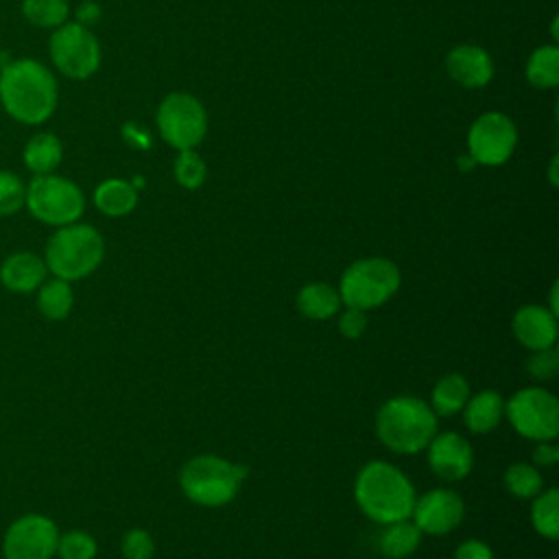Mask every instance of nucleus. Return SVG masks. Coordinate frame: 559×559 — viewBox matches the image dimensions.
<instances>
[{"instance_id": "nucleus-33", "label": "nucleus", "mask_w": 559, "mask_h": 559, "mask_svg": "<svg viewBox=\"0 0 559 559\" xmlns=\"http://www.w3.org/2000/svg\"><path fill=\"white\" fill-rule=\"evenodd\" d=\"M120 550L124 559H151L155 552V542L148 531L131 528L124 533Z\"/></svg>"}, {"instance_id": "nucleus-5", "label": "nucleus", "mask_w": 559, "mask_h": 559, "mask_svg": "<svg viewBox=\"0 0 559 559\" xmlns=\"http://www.w3.org/2000/svg\"><path fill=\"white\" fill-rule=\"evenodd\" d=\"M247 467L216 454H199L183 463L179 485L183 496L201 507H223L236 498Z\"/></svg>"}, {"instance_id": "nucleus-14", "label": "nucleus", "mask_w": 559, "mask_h": 559, "mask_svg": "<svg viewBox=\"0 0 559 559\" xmlns=\"http://www.w3.org/2000/svg\"><path fill=\"white\" fill-rule=\"evenodd\" d=\"M426 450L430 469L443 480H461L474 467L472 445L459 432H437Z\"/></svg>"}, {"instance_id": "nucleus-10", "label": "nucleus", "mask_w": 559, "mask_h": 559, "mask_svg": "<svg viewBox=\"0 0 559 559\" xmlns=\"http://www.w3.org/2000/svg\"><path fill=\"white\" fill-rule=\"evenodd\" d=\"M504 415L513 430L531 441H552L559 435V402L542 386L515 391L504 402Z\"/></svg>"}, {"instance_id": "nucleus-2", "label": "nucleus", "mask_w": 559, "mask_h": 559, "mask_svg": "<svg viewBox=\"0 0 559 559\" xmlns=\"http://www.w3.org/2000/svg\"><path fill=\"white\" fill-rule=\"evenodd\" d=\"M354 498L360 511L378 524L408 520L417 500L408 476L384 461H371L358 472Z\"/></svg>"}, {"instance_id": "nucleus-31", "label": "nucleus", "mask_w": 559, "mask_h": 559, "mask_svg": "<svg viewBox=\"0 0 559 559\" xmlns=\"http://www.w3.org/2000/svg\"><path fill=\"white\" fill-rule=\"evenodd\" d=\"M26 183L11 170H0V216H11L24 207Z\"/></svg>"}, {"instance_id": "nucleus-30", "label": "nucleus", "mask_w": 559, "mask_h": 559, "mask_svg": "<svg viewBox=\"0 0 559 559\" xmlns=\"http://www.w3.org/2000/svg\"><path fill=\"white\" fill-rule=\"evenodd\" d=\"M96 539L85 531H68L59 533L57 555L59 559H94L96 557Z\"/></svg>"}, {"instance_id": "nucleus-9", "label": "nucleus", "mask_w": 559, "mask_h": 559, "mask_svg": "<svg viewBox=\"0 0 559 559\" xmlns=\"http://www.w3.org/2000/svg\"><path fill=\"white\" fill-rule=\"evenodd\" d=\"M157 131L162 140L177 148H197L207 133V111L203 103L188 92L168 94L157 107Z\"/></svg>"}, {"instance_id": "nucleus-11", "label": "nucleus", "mask_w": 559, "mask_h": 559, "mask_svg": "<svg viewBox=\"0 0 559 559\" xmlns=\"http://www.w3.org/2000/svg\"><path fill=\"white\" fill-rule=\"evenodd\" d=\"M518 146V129L502 111L480 114L467 131V155L480 166H502Z\"/></svg>"}, {"instance_id": "nucleus-32", "label": "nucleus", "mask_w": 559, "mask_h": 559, "mask_svg": "<svg viewBox=\"0 0 559 559\" xmlns=\"http://www.w3.org/2000/svg\"><path fill=\"white\" fill-rule=\"evenodd\" d=\"M526 371L535 380H552L559 371V352L555 349V345L546 349H535L526 360Z\"/></svg>"}, {"instance_id": "nucleus-26", "label": "nucleus", "mask_w": 559, "mask_h": 559, "mask_svg": "<svg viewBox=\"0 0 559 559\" xmlns=\"http://www.w3.org/2000/svg\"><path fill=\"white\" fill-rule=\"evenodd\" d=\"M531 522L542 537L546 539L559 537V491L555 487L539 491L533 498Z\"/></svg>"}, {"instance_id": "nucleus-20", "label": "nucleus", "mask_w": 559, "mask_h": 559, "mask_svg": "<svg viewBox=\"0 0 559 559\" xmlns=\"http://www.w3.org/2000/svg\"><path fill=\"white\" fill-rule=\"evenodd\" d=\"M24 166L33 173V175H48L55 173L57 166L63 159V146L61 140L55 133L41 131L35 133L26 146H24Z\"/></svg>"}, {"instance_id": "nucleus-4", "label": "nucleus", "mask_w": 559, "mask_h": 559, "mask_svg": "<svg viewBox=\"0 0 559 559\" xmlns=\"http://www.w3.org/2000/svg\"><path fill=\"white\" fill-rule=\"evenodd\" d=\"M105 258V240L100 231L87 223H70L57 227L48 238L44 262L48 273L59 280L74 282L92 275Z\"/></svg>"}, {"instance_id": "nucleus-1", "label": "nucleus", "mask_w": 559, "mask_h": 559, "mask_svg": "<svg viewBox=\"0 0 559 559\" xmlns=\"http://www.w3.org/2000/svg\"><path fill=\"white\" fill-rule=\"evenodd\" d=\"M59 103L55 74L37 59H15L0 70V105L20 124L46 122Z\"/></svg>"}, {"instance_id": "nucleus-16", "label": "nucleus", "mask_w": 559, "mask_h": 559, "mask_svg": "<svg viewBox=\"0 0 559 559\" xmlns=\"http://www.w3.org/2000/svg\"><path fill=\"white\" fill-rule=\"evenodd\" d=\"M511 330L526 349H546L557 343V314L546 306L528 304L513 314Z\"/></svg>"}, {"instance_id": "nucleus-34", "label": "nucleus", "mask_w": 559, "mask_h": 559, "mask_svg": "<svg viewBox=\"0 0 559 559\" xmlns=\"http://www.w3.org/2000/svg\"><path fill=\"white\" fill-rule=\"evenodd\" d=\"M367 328V317H365V310H358V308H347L341 319H338V330L345 338L354 341V338H360L362 332Z\"/></svg>"}, {"instance_id": "nucleus-36", "label": "nucleus", "mask_w": 559, "mask_h": 559, "mask_svg": "<svg viewBox=\"0 0 559 559\" xmlns=\"http://www.w3.org/2000/svg\"><path fill=\"white\" fill-rule=\"evenodd\" d=\"M559 461V448L550 441H537L533 450V463L539 467H552Z\"/></svg>"}, {"instance_id": "nucleus-18", "label": "nucleus", "mask_w": 559, "mask_h": 559, "mask_svg": "<svg viewBox=\"0 0 559 559\" xmlns=\"http://www.w3.org/2000/svg\"><path fill=\"white\" fill-rule=\"evenodd\" d=\"M502 417H504V400L493 389H485V391H478L476 395H469V400L463 406V421L476 435L491 432L493 428H498Z\"/></svg>"}, {"instance_id": "nucleus-3", "label": "nucleus", "mask_w": 559, "mask_h": 559, "mask_svg": "<svg viewBox=\"0 0 559 559\" xmlns=\"http://www.w3.org/2000/svg\"><path fill=\"white\" fill-rule=\"evenodd\" d=\"M376 435L395 454H417L437 435V415L424 400L397 395L378 408Z\"/></svg>"}, {"instance_id": "nucleus-25", "label": "nucleus", "mask_w": 559, "mask_h": 559, "mask_svg": "<svg viewBox=\"0 0 559 559\" xmlns=\"http://www.w3.org/2000/svg\"><path fill=\"white\" fill-rule=\"evenodd\" d=\"M74 304V293L70 282L52 277L44 280L41 286L37 288V310L50 319V321H61L70 314Z\"/></svg>"}, {"instance_id": "nucleus-24", "label": "nucleus", "mask_w": 559, "mask_h": 559, "mask_svg": "<svg viewBox=\"0 0 559 559\" xmlns=\"http://www.w3.org/2000/svg\"><path fill=\"white\" fill-rule=\"evenodd\" d=\"M524 74L533 87L552 90L559 83V48L555 44L535 48L526 59Z\"/></svg>"}, {"instance_id": "nucleus-37", "label": "nucleus", "mask_w": 559, "mask_h": 559, "mask_svg": "<svg viewBox=\"0 0 559 559\" xmlns=\"http://www.w3.org/2000/svg\"><path fill=\"white\" fill-rule=\"evenodd\" d=\"M98 17H100V7L96 2L85 0V2L79 4V9H76V22L79 24L90 28V24H94Z\"/></svg>"}, {"instance_id": "nucleus-13", "label": "nucleus", "mask_w": 559, "mask_h": 559, "mask_svg": "<svg viewBox=\"0 0 559 559\" xmlns=\"http://www.w3.org/2000/svg\"><path fill=\"white\" fill-rule=\"evenodd\" d=\"M463 513L465 504L461 496L452 489L439 487L426 491L415 500L411 518L417 524V528L426 535H448L461 524Z\"/></svg>"}, {"instance_id": "nucleus-17", "label": "nucleus", "mask_w": 559, "mask_h": 559, "mask_svg": "<svg viewBox=\"0 0 559 559\" xmlns=\"http://www.w3.org/2000/svg\"><path fill=\"white\" fill-rule=\"evenodd\" d=\"M48 269L44 258L31 251H17L4 258L0 266V282L13 293H33L46 280Z\"/></svg>"}, {"instance_id": "nucleus-28", "label": "nucleus", "mask_w": 559, "mask_h": 559, "mask_svg": "<svg viewBox=\"0 0 559 559\" xmlns=\"http://www.w3.org/2000/svg\"><path fill=\"white\" fill-rule=\"evenodd\" d=\"M542 474L535 465L513 463L504 472V487L515 498H535L542 491Z\"/></svg>"}, {"instance_id": "nucleus-7", "label": "nucleus", "mask_w": 559, "mask_h": 559, "mask_svg": "<svg viewBox=\"0 0 559 559\" xmlns=\"http://www.w3.org/2000/svg\"><path fill=\"white\" fill-rule=\"evenodd\" d=\"M24 205L39 223L63 227L83 216L85 194L68 177L55 173L33 175V179L26 183Z\"/></svg>"}, {"instance_id": "nucleus-8", "label": "nucleus", "mask_w": 559, "mask_h": 559, "mask_svg": "<svg viewBox=\"0 0 559 559\" xmlns=\"http://www.w3.org/2000/svg\"><path fill=\"white\" fill-rule=\"evenodd\" d=\"M48 52H50L52 66L63 76L74 81L94 76L103 59L96 35L79 22H66L57 26L50 35Z\"/></svg>"}, {"instance_id": "nucleus-35", "label": "nucleus", "mask_w": 559, "mask_h": 559, "mask_svg": "<svg viewBox=\"0 0 559 559\" xmlns=\"http://www.w3.org/2000/svg\"><path fill=\"white\" fill-rule=\"evenodd\" d=\"M454 559H493V552L485 542L467 539L454 550Z\"/></svg>"}, {"instance_id": "nucleus-19", "label": "nucleus", "mask_w": 559, "mask_h": 559, "mask_svg": "<svg viewBox=\"0 0 559 559\" xmlns=\"http://www.w3.org/2000/svg\"><path fill=\"white\" fill-rule=\"evenodd\" d=\"M94 205L105 216H127L138 205V188L131 181L118 177L105 179L94 190Z\"/></svg>"}, {"instance_id": "nucleus-12", "label": "nucleus", "mask_w": 559, "mask_h": 559, "mask_svg": "<svg viewBox=\"0 0 559 559\" xmlns=\"http://www.w3.org/2000/svg\"><path fill=\"white\" fill-rule=\"evenodd\" d=\"M59 528L41 513L20 515L9 524L2 537L4 559H52L57 555Z\"/></svg>"}, {"instance_id": "nucleus-29", "label": "nucleus", "mask_w": 559, "mask_h": 559, "mask_svg": "<svg viewBox=\"0 0 559 559\" xmlns=\"http://www.w3.org/2000/svg\"><path fill=\"white\" fill-rule=\"evenodd\" d=\"M173 173H175V179L181 188L197 190L205 183L207 166L194 148H186V151H179V155L175 159V166H173Z\"/></svg>"}, {"instance_id": "nucleus-22", "label": "nucleus", "mask_w": 559, "mask_h": 559, "mask_svg": "<svg viewBox=\"0 0 559 559\" xmlns=\"http://www.w3.org/2000/svg\"><path fill=\"white\" fill-rule=\"evenodd\" d=\"M469 400V384L461 373H445L437 380L430 393V408L437 417H450L461 413Z\"/></svg>"}, {"instance_id": "nucleus-21", "label": "nucleus", "mask_w": 559, "mask_h": 559, "mask_svg": "<svg viewBox=\"0 0 559 559\" xmlns=\"http://www.w3.org/2000/svg\"><path fill=\"white\" fill-rule=\"evenodd\" d=\"M341 295L336 288H332L325 282H310L297 293V308L304 317L323 321L338 312L341 308Z\"/></svg>"}, {"instance_id": "nucleus-6", "label": "nucleus", "mask_w": 559, "mask_h": 559, "mask_svg": "<svg viewBox=\"0 0 559 559\" xmlns=\"http://www.w3.org/2000/svg\"><path fill=\"white\" fill-rule=\"evenodd\" d=\"M402 275L395 262L386 258H362L352 262L338 284L341 301L347 308L373 310L384 306L400 288Z\"/></svg>"}, {"instance_id": "nucleus-15", "label": "nucleus", "mask_w": 559, "mask_h": 559, "mask_svg": "<svg viewBox=\"0 0 559 559\" xmlns=\"http://www.w3.org/2000/svg\"><path fill=\"white\" fill-rule=\"evenodd\" d=\"M445 70L461 87L478 90L493 79V61L483 46L459 44L445 57Z\"/></svg>"}, {"instance_id": "nucleus-27", "label": "nucleus", "mask_w": 559, "mask_h": 559, "mask_svg": "<svg viewBox=\"0 0 559 559\" xmlns=\"http://www.w3.org/2000/svg\"><path fill=\"white\" fill-rule=\"evenodd\" d=\"M22 15L26 22L39 28H57L68 22V0H22Z\"/></svg>"}, {"instance_id": "nucleus-23", "label": "nucleus", "mask_w": 559, "mask_h": 559, "mask_svg": "<svg viewBox=\"0 0 559 559\" xmlns=\"http://www.w3.org/2000/svg\"><path fill=\"white\" fill-rule=\"evenodd\" d=\"M419 542H421V531L417 528V524L411 518L384 524V531L378 537L380 552L389 559L411 557L417 550Z\"/></svg>"}]
</instances>
